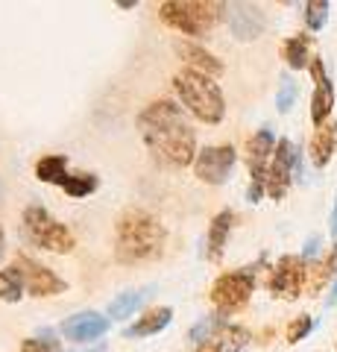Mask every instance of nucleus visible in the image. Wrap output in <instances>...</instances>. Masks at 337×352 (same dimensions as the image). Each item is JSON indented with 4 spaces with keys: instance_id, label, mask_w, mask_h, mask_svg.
Returning a JSON list of instances; mask_svg holds the SVG:
<instances>
[{
    "instance_id": "nucleus-26",
    "label": "nucleus",
    "mask_w": 337,
    "mask_h": 352,
    "mask_svg": "<svg viewBox=\"0 0 337 352\" xmlns=\"http://www.w3.org/2000/svg\"><path fill=\"white\" fill-rule=\"evenodd\" d=\"M223 326H229V323L223 320V314H209V317H202V320L191 329V340L200 346V344H205V340H211Z\"/></svg>"
},
{
    "instance_id": "nucleus-5",
    "label": "nucleus",
    "mask_w": 337,
    "mask_h": 352,
    "mask_svg": "<svg viewBox=\"0 0 337 352\" xmlns=\"http://www.w3.org/2000/svg\"><path fill=\"white\" fill-rule=\"evenodd\" d=\"M24 232L30 244H36L47 252H71L77 247V238L65 223H59L45 206H27L24 208Z\"/></svg>"
},
{
    "instance_id": "nucleus-17",
    "label": "nucleus",
    "mask_w": 337,
    "mask_h": 352,
    "mask_svg": "<svg viewBox=\"0 0 337 352\" xmlns=\"http://www.w3.org/2000/svg\"><path fill=\"white\" fill-rule=\"evenodd\" d=\"M173 320V308L161 305V308H150L138 317L132 326L124 329V338H150V335H159L161 329H167V323Z\"/></svg>"
},
{
    "instance_id": "nucleus-36",
    "label": "nucleus",
    "mask_w": 337,
    "mask_h": 352,
    "mask_svg": "<svg viewBox=\"0 0 337 352\" xmlns=\"http://www.w3.org/2000/svg\"><path fill=\"white\" fill-rule=\"evenodd\" d=\"M89 352H106V346H103V344H97V346H91Z\"/></svg>"
},
{
    "instance_id": "nucleus-32",
    "label": "nucleus",
    "mask_w": 337,
    "mask_h": 352,
    "mask_svg": "<svg viewBox=\"0 0 337 352\" xmlns=\"http://www.w3.org/2000/svg\"><path fill=\"white\" fill-rule=\"evenodd\" d=\"M332 305H337V276H334V282H332V291H329V300H325V308H332Z\"/></svg>"
},
{
    "instance_id": "nucleus-6",
    "label": "nucleus",
    "mask_w": 337,
    "mask_h": 352,
    "mask_svg": "<svg viewBox=\"0 0 337 352\" xmlns=\"http://www.w3.org/2000/svg\"><path fill=\"white\" fill-rule=\"evenodd\" d=\"M255 291V273L253 267H241V270H229L220 273L211 285V305L217 308V314H235L246 308L249 296Z\"/></svg>"
},
{
    "instance_id": "nucleus-27",
    "label": "nucleus",
    "mask_w": 337,
    "mask_h": 352,
    "mask_svg": "<svg viewBox=\"0 0 337 352\" xmlns=\"http://www.w3.org/2000/svg\"><path fill=\"white\" fill-rule=\"evenodd\" d=\"M329 12L332 6L325 3V0H308L305 3V24L311 32H320L325 27V21H329Z\"/></svg>"
},
{
    "instance_id": "nucleus-2",
    "label": "nucleus",
    "mask_w": 337,
    "mask_h": 352,
    "mask_svg": "<svg viewBox=\"0 0 337 352\" xmlns=\"http://www.w3.org/2000/svg\"><path fill=\"white\" fill-rule=\"evenodd\" d=\"M167 241L165 223L147 208H126L115 226V258L121 264H138L161 256Z\"/></svg>"
},
{
    "instance_id": "nucleus-20",
    "label": "nucleus",
    "mask_w": 337,
    "mask_h": 352,
    "mask_svg": "<svg viewBox=\"0 0 337 352\" xmlns=\"http://www.w3.org/2000/svg\"><path fill=\"white\" fill-rule=\"evenodd\" d=\"M281 59H285L293 71H302L311 65V38L308 36H290L281 44Z\"/></svg>"
},
{
    "instance_id": "nucleus-15",
    "label": "nucleus",
    "mask_w": 337,
    "mask_h": 352,
    "mask_svg": "<svg viewBox=\"0 0 337 352\" xmlns=\"http://www.w3.org/2000/svg\"><path fill=\"white\" fill-rule=\"evenodd\" d=\"M232 229H235V212L232 208L214 214L211 226H209V235H205V258L209 261H220L223 258V250H226V244H229Z\"/></svg>"
},
{
    "instance_id": "nucleus-35",
    "label": "nucleus",
    "mask_w": 337,
    "mask_h": 352,
    "mask_svg": "<svg viewBox=\"0 0 337 352\" xmlns=\"http://www.w3.org/2000/svg\"><path fill=\"white\" fill-rule=\"evenodd\" d=\"M117 6H121V9H132V6H135V0H121Z\"/></svg>"
},
{
    "instance_id": "nucleus-30",
    "label": "nucleus",
    "mask_w": 337,
    "mask_h": 352,
    "mask_svg": "<svg viewBox=\"0 0 337 352\" xmlns=\"http://www.w3.org/2000/svg\"><path fill=\"white\" fill-rule=\"evenodd\" d=\"M21 352H62V344L56 338H27L24 344H21Z\"/></svg>"
},
{
    "instance_id": "nucleus-7",
    "label": "nucleus",
    "mask_w": 337,
    "mask_h": 352,
    "mask_svg": "<svg viewBox=\"0 0 337 352\" xmlns=\"http://www.w3.org/2000/svg\"><path fill=\"white\" fill-rule=\"evenodd\" d=\"M276 135L270 132L267 126L258 129L246 144V156H249V188H246V200L249 203H258L261 197L267 194V170H270V159L276 153Z\"/></svg>"
},
{
    "instance_id": "nucleus-11",
    "label": "nucleus",
    "mask_w": 337,
    "mask_h": 352,
    "mask_svg": "<svg viewBox=\"0 0 337 352\" xmlns=\"http://www.w3.org/2000/svg\"><path fill=\"white\" fill-rule=\"evenodd\" d=\"M12 264L21 270V276H24V288L32 296H56V294H62L65 288H68L62 276H56L50 267L38 264L36 258H30V256H15Z\"/></svg>"
},
{
    "instance_id": "nucleus-28",
    "label": "nucleus",
    "mask_w": 337,
    "mask_h": 352,
    "mask_svg": "<svg viewBox=\"0 0 337 352\" xmlns=\"http://www.w3.org/2000/svg\"><path fill=\"white\" fill-rule=\"evenodd\" d=\"M311 329H314V317L311 314L293 317V320L288 323V329H285V340L288 344H299V340H305L311 335Z\"/></svg>"
},
{
    "instance_id": "nucleus-25",
    "label": "nucleus",
    "mask_w": 337,
    "mask_h": 352,
    "mask_svg": "<svg viewBox=\"0 0 337 352\" xmlns=\"http://www.w3.org/2000/svg\"><path fill=\"white\" fill-rule=\"evenodd\" d=\"M144 302V294H138V291H126L121 296H115L112 302H108V317L112 320H124V317L129 314H135V308Z\"/></svg>"
},
{
    "instance_id": "nucleus-29",
    "label": "nucleus",
    "mask_w": 337,
    "mask_h": 352,
    "mask_svg": "<svg viewBox=\"0 0 337 352\" xmlns=\"http://www.w3.org/2000/svg\"><path fill=\"white\" fill-rule=\"evenodd\" d=\"M293 103H297V82H293L290 76H285L279 85V94H276V106H279L281 115H288L293 109Z\"/></svg>"
},
{
    "instance_id": "nucleus-14",
    "label": "nucleus",
    "mask_w": 337,
    "mask_h": 352,
    "mask_svg": "<svg viewBox=\"0 0 337 352\" xmlns=\"http://www.w3.org/2000/svg\"><path fill=\"white\" fill-rule=\"evenodd\" d=\"M226 18H229V30L235 38L241 41H253L264 32V15L258 6L249 3H229L226 6Z\"/></svg>"
},
{
    "instance_id": "nucleus-12",
    "label": "nucleus",
    "mask_w": 337,
    "mask_h": 352,
    "mask_svg": "<svg viewBox=\"0 0 337 352\" xmlns=\"http://www.w3.org/2000/svg\"><path fill=\"white\" fill-rule=\"evenodd\" d=\"M311 76H314V97H311V120L314 126H325L329 124V115L334 109V85L332 80L325 76V68H323V59H311Z\"/></svg>"
},
{
    "instance_id": "nucleus-23",
    "label": "nucleus",
    "mask_w": 337,
    "mask_h": 352,
    "mask_svg": "<svg viewBox=\"0 0 337 352\" xmlns=\"http://www.w3.org/2000/svg\"><path fill=\"white\" fill-rule=\"evenodd\" d=\"M24 276H21V270L15 264H9V267L0 270V300L3 302H18L21 296H24Z\"/></svg>"
},
{
    "instance_id": "nucleus-33",
    "label": "nucleus",
    "mask_w": 337,
    "mask_h": 352,
    "mask_svg": "<svg viewBox=\"0 0 337 352\" xmlns=\"http://www.w3.org/2000/svg\"><path fill=\"white\" fill-rule=\"evenodd\" d=\"M332 235L337 238V200H334V208H332Z\"/></svg>"
},
{
    "instance_id": "nucleus-8",
    "label": "nucleus",
    "mask_w": 337,
    "mask_h": 352,
    "mask_svg": "<svg viewBox=\"0 0 337 352\" xmlns=\"http://www.w3.org/2000/svg\"><path fill=\"white\" fill-rule=\"evenodd\" d=\"M302 176V156L299 150L290 144L288 138H281L276 144V153L270 159V170H267V194L273 200H281L288 194L290 182Z\"/></svg>"
},
{
    "instance_id": "nucleus-1",
    "label": "nucleus",
    "mask_w": 337,
    "mask_h": 352,
    "mask_svg": "<svg viewBox=\"0 0 337 352\" xmlns=\"http://www.w3.org/2000/svg\"><path fill=\"white\" fill-rule=\"evenodd\" d=\"M138 129L153 159L167 168H188L197 162V135L173 100H153L138 115Z\"/></svg>"
},
{
    "instance_id": "nucleus-3",
    "label": "nucleus",
    "mask_w": 337,
    "mask_h": 352,
    "mask_svg": "<svg viewBox=\"0 0 337 352\" xmlns=\"http://www.w3.org/2000/svg\"><path fill=\"white\" fill-rule=\"evenodd\" d=\"M173 88H176L182 106H188V112L194 118H200L202 124H220L226 115V100L223 91L211 76L197 74L191 68H182L173 76Z\"/></svg>"
},
{
    "instance_id": "nucleus-13",
    "label": "nucleus",
    "mask_w": 337,
    "mask_h": 352,
    "mask_svg": "<svg viewBox=\"0 0 337 352\" xmlns=\"http://www.w3.org/2000/svg\"><path fill=\"white\" fill-rule=\"evenodd\" d=\"M108 326H112L108 317L97 314V311H80L62 323V335L73 340V344H89V340L103 338L108 332Z\"/></svg>"
},
{
    "instance_id": "nucleus-18",
    "label": "nucleus",
    "mask_w": 337,
    "mask_h": 352,
    "mask_svg": "<svg viewBox=\"0 0 337 352\" xmlns=\"http://www.w3.org/2000/svg\"><path fill=\"white\" fill-rule=\"evenodd\" d=\"M249 344V329L244 326H223L211 340L197 346V352H241Z\"/></svg>"
},
{
    "instance_id": "nucleus-21",
    "label": "nucleus",
    "mask_w": 337,
    "mask_h": 352,
    "mask_svg": "<svg viewBox=\"0 0 337 352\" xmlns=\"http://www.w3.org/2000/svg\"><path fill=\"white\" fill-rule=\"evenodd\" d=\"M311 273V282H308V291H311V296L314 294H320L323 288H325V282H329L332 276H337V244H332V250H329V256H323L314 267L308 270Z\"/></svg>"
},
{
    "instance_id": "nucleus-31",
    "label": "nucleus",
    "mask_w": 337,
    "mask_h": 352,
    "mask_svg": "<svg viewBox=\"0 0 337 352\" xmlns=\"http://www.w3.org/2000/svg\"><path fill=\"white\" fill-rule=\"evenodd\" d=\"M320 252V235H314V238H308V244H305V250H302V258L305 261H311L314 256Z\"/></svg>"
},
{
    "instance_id": "nucleus-4",
    "label": "nucleus",
    "mask_w": 337,
    "mask_h": 352,
    "mask_svg": "<svg viewBox=\"0 0 337 352\" xmlns=\"http://www.w3.org/2000/svg\"><path fill=\"white\" fill-rule=\"evenodd\" d=\"M226 3L211 0H165L159 6V18L182 36H205L223 18Z\"/></svg>"
},
{
    "instance_id": "nucleus-16",
    "label": "nucleus",
    "mask_w": 337,
    "mask_h": 352,
    "mask_svg": "<svg viewBox=\"0 0 337 352\" xmlns=\"http://www.w3.org/2000/svg\"><path fill=\"white\" fill-rule=\"evenodd\" d=\"M176 53L188 62L191 71L197 74H205V76H220L223 74V62L211 56L205 47H200V44H191V41H176Z\"/></svg>"
},
{
    "instance_id": "nucleus-22",
    "label": "nucleus",
    "mask_w": 337,
    "mask_h": 352,
    "mask_svg": "<svg viewBox=\"0 0 337 352\" xmlns=\"http://www.w3.org/2000/svg\"><path fill=\"white\" fill-rule=\"evenodd\" d=\"M68 176V156L62 153H53V156H41L36 162V179L38 182H62Z\"/></svg>"
},
{
    "instance_id": "nucleus-24",
    "label": "nucleus",
    "mask_w": 337,
    "mask_h": 352,
    "mask_svg": "<svg viewBox=\"0 0 337 352\" xmlns=\"http://www.w3.org/2000/svg\"><path fill=\"white\" fill-rule=\"evenodd\" d=\"M97 185H100V179H97L94 173H68L65 179L59 182V188L68 194V197H89L97 191Z\"/></svg>"
},
{
    "instance_id": "nucleus-19",
    "label": "nucleus",
    "mask_w": 337,
    "mask_h": 352,
    "mask_svg": "<svg viewBox=\"0 0 337 352\" xmlns=\"http://www.w3.org/2000/svg\"><path fill=\"white\" fill-rule=\"evenodd\" d=\"M334 147H337V124L334 120H329L325 126H320L317 132H314V138H311V162H314V168H325V164L332 162L334 156Z\"/></svg>"
},
{
    "instance_id": "nucleus-9",
    "label": "nucleus",
    "mask_w": 337,
    "mask_h": 352,
    "mask_svg": "<svg viewBox=\"0 0 337 352\" xmlns=\"http://www.w3.org/2000/svg\"><path fill=\"white\" fill-rule=\"evenodd\" d=\"M305 276H308V261L302 256H281L276 261L273 273H270V294L281 296V300H297L305 288Z\"/></svg>"
},
{
    "instance_id": "nucleus-34",
    "label": "nucleus",
    "mask_w": 337,
    "mask_h": 352,
    "mask_svg": "<svg viewBox=\"0 0 337 352\" xmlns=\"http://www.w3.org/2000/svg\"><path fill=\"white\" fill-rule=\"evenodd\" d=\"M6 256V235H3V229H0V261H3Z\"/></svg>"
},
{
    "instance_id": "nucleus-10",
    "label": "nucleus",
    "mask_w": 337,
    "mask_h": 352,
    "mask_svg": "<svg viewBox=\"0 0 337 352\" xmlns=\"http://www.w3.org/2000/svg\"><path fill=\"white\" fill-rule=\"evenodd\" d=\"M237 162V153L232 144H217V147H205L197 153V162H194V173L197 179L205 185H223L229 179V173Z\"/></svg>"
}]
</instances>
